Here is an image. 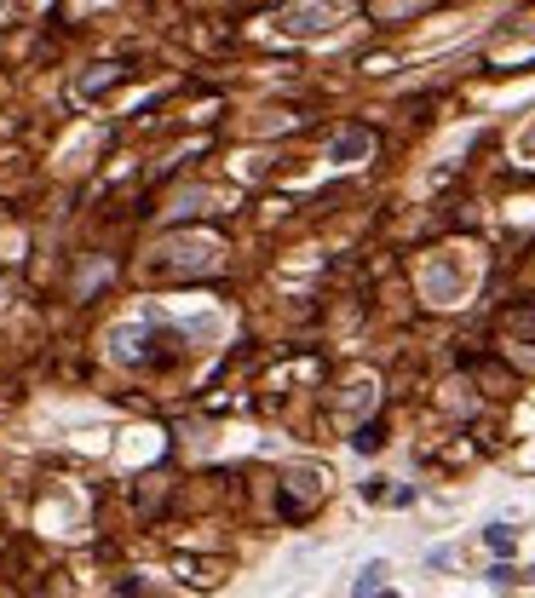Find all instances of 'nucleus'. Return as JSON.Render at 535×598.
<instances>
[{"label":"nucleus","instance_id":"nucleus-5","mask_svg":"<svg viewBox=\"0 0 535 598\" xmlns=\"http://www.w3.org/2000/svg\"><path fill=\"white\" fill-rule=\"evenodd\" d=\"M489 547H495V552H512V529L495 524V529H489Z\"/></svg>","mask_w":535,"mask_h":598},{"label":"nucleus","instance_id":"nucleus-2","mask_svg":"<svg viewBox=\"0 0 535 598\" xmlns=\"http://www.w3.org/2000/svg\"><path fill=\"white\" fill-rule=\"evenodd\" d=\"M225 575V564L219 558H179V581H196V587H213Z\"/></svg>","mask_w":535,"mask_h":598},{"label":"nucleus","instance_id":"nucleus-1","mask_svg":"<svg viewBox=\"0 0 535 598\" xmlns=\"http://www.w3.org/2000/svg\"><path fill=\"white\" fill-rule=\"evenodd\" d=\"M369 150H374L369 127H346V133L334 138V161H357V156H369Z\"/></svg>","mask_w":535,"mask_h":598},{"label":"nucleus","instance_id":"nucleus-3","mask_svg":"<svg viewBox=\"0 0 535 598\" xmlns=\"http://www.w3.org/2000/svg\"><path fill=\"white\" fill-rule=\"evenodd\" d=\"M380 443H386V426H363V432L351 437V449H357V455H374Z\"/></svg>","mask_w":535,"mask_h":598},{"label":"nucleus","instance_id":"nucleus-4","mask_svg":"<svg viewBox=\"0 0 535 598\" xmlns=\"http://www.w3.org/2000/svg\"><path fill=\"white\" fill-rule=\"evenodd\" d=\"M380 581H386V564H369V570H363V581H357V598H369Z\"/></svg>","mask_w":535,"mask_h":598}]
</instances>
